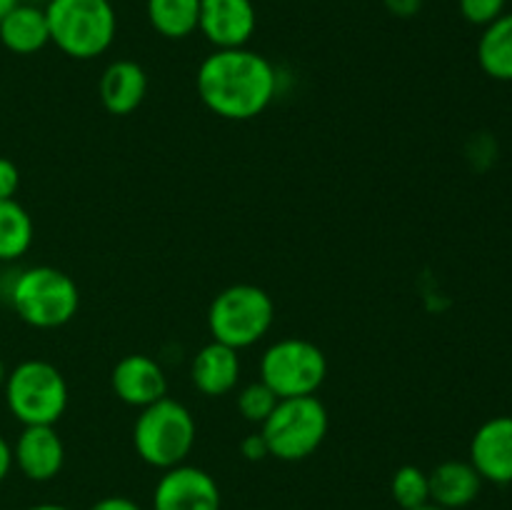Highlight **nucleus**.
I'll return each mask as SVG.
<instances>
[{
	"mask_svg": "<svg viewBox=\"0 0 512 510\" xmlns=\"http://www.w3.org/2000/svg\"><path fill=\"white\" fill-rule=\"evenodd\" d=\"M133 445L140 460L158 470L185 463L195 445V418L180 400L160 398L140 408L133 425Z\"/></svg>",
	"mask_w": 512,
	"mask_h": 510,
	"instance_id": "nucleus-4",
	"label": "nucleus"
},
{
	"mask_svg": "<svg viewBox=\"0 0 512 510\" xmlns=\"http://www.w3.org/2000/svg\"><path fill=\"white\" fill-rule=\"evenodd\" d=\"M10 468H13V445L0 435V483L8 478Z\"/></svg>",
	"mask_w": 512,
	"mask_h": 510,
	"instance_id": "nucleus-28",
	"label": "nucleus"
},
{
	"mask_svg": "<svg viewBox=\"0 0 512 510\" xmlns=\"http://www.w3.org/2000/svg\"><path fill=\"white\" fill-rule=\"evenodd\" d=\"M505 5H508V0H458L460 15L468 23L480 25V28L498 20L505 13Z\"/></svg>",
	"mask_w": 512,
	"mask_h": 510,
	"instance_id": "nucleus-23",
	"label": "nucleus"
},
{
	"mask_svg": "<svg viewBox=\"0 0 512 510\" xmlns=\"http://www.w3.org/2000/svg\"><path fill=\"white\" fill-rule=\"evenodd\" d=\"M470 463L488 483H512V415H495L475 430Z\"/></svg>",
	"mask_w": 512,
	"mask_h": 510,
	"instance_id": "nucleus-11",
	"label": "nucleus"
},
{
	"mask_svg": "<svg viewBox=\"0 0 512 510\" xmlns=\"http://www.w3.org/2000/svg\"><path fill=\"white\" fill-rule=\"evenodd\" d=\"M5 375H8V370H5L3 360H0V385H3V383H5Z\"/></svg>",
	"mask_w": 512,
	"mask_h": 510,
	"instance_id": "nucleus-32",
	"label": "nucleus"
},
{
	"mask_svg": "<svg viewBox=\"0 0 512 510\" xmlns=\"http://www.w3.org/2000/svg\"><path fill=\"white\" fill-rule=\"evenodd\" d=\"M110 385H113L115 395L133 408H145L168 395V378H165L163 368L160 363H155V358L143 353L120 358L110 375Z\"/></svg>",
	"mask_w": 512,
	"mask_h": 510,
	"instance_id": "nucleus-13",
	"label": "nucleus"
},
{
	"mask_svg": "<svg viewBox=\"0 0 512 510\" xmlns=\"http://www.w3.org/2000/svg\"><path fill=\"white\" fill-rule=\"evenodd\" d=\"M240 453H243L248 460L268 458L270 450H268V443H265L263 433H260V430H258V433L248 435V438H245L243 443H240Z\"/></svg>",
	"mask_w": 512,
	"mask_h": 510,
	"instance_id": "nucleus-25",
	"label": "nucleus"
},
{
	"mask_svg": "<svg viewBox=\"0 0 512 510\" xmlns=\"http://www.w3.org/2000/svg\"><path fill=\"white\" fill-rule=\"evenodd\" d=\"M20 188V170L13 160L0 158V200L15 198Z\"/></svg>",
	"mask_w": 512,
	"mask_h": 510,
	"instance_id": "nucleus-24",
	"label": "nucleus"
},
{
	"mask_svg": "<svg viewBox=\"0 0 512 510\" xmlns=\"http://www.w3.org/2000/svg\"><path fill=\"white\" fill-rule=\"evenodd\" d=\"M8 295L15 315L40 330H53L70 323L80 308V290L75 280L50 265L20 270Z\"/></svg>",
	"mask_w": 512,
	"mask_h": 510,
	"instance_id": "nucleus-3",
	"label": "nucleus"
},
{
	"mask_svg": "<svg viewBox=\"0 0 512 510\" xmlns=\"http://www.w3.org/2000/svg\"><path fill=\"white\" fill-rule=\"evenodd\" d=\"M430 503L445 510H460L473 503L483 488V478L470 460H445L428 473Z\"/></svg>",
	"mask_w": 512,
	"mask_h": 510,
	"instance_id": "nucleus-16",
	"label": "nucleus"
},
{
	"mask_svg": "<svg viewBox=\"0 0 512 510\" xmlns=\"http://www.w3.org/2000/svg\"><path fill=\"white\" fill-rule=\"evenodd\" d=\"M278 400H280L278 395H275L273 390L263 383V380H258V383H250L240 390L238 410H240V415L248 420V423L263 425L265 418H268V415L273 413L275 405H278Z\"/></svg>",
	"mask_w": 512,
	"mask_h": 510,
	"instance_id": "nucleus-22",
	"label": "nucleus"
},
{
	"mask_svg": "<svg viewBox=\"0 0 512 510\" xmlns=\"http://www.w3.org/2000/svg\"><path fill=\"white\" fill-rule=\"evenodd\" d=\"M195 88L210 113L225 120H253L278 95V70L250 48L213 50L200 63Z\"/></svg>",
	"mask_w": 512,
	"mask_h": 510,
	"instance_id": "nucleus-1",
	"label": "nucleus"
},
{
	"mask_svg": "<svg viewBox=\"0 0 512 510\" xmlns=\"http://www.w3.org/2000/svg\"><path fill=\"white\" fill-rule=\"evenodd\" d=\"M33 218L15 198L0 200V260L23 258L33 245Z\"/></svg>",
	"mask_w": 512,
	"mask_h": 510,
	"instance_id": "nucleus-20",
	"label": "nucleus"
},
{
	"mask_svg": "<svg viewBox=\"0 0 512 510\" xmlns=\"http://www.w3.org/2000/svg\"><path fill=\"white\" fill-rule=\"evenodd\" d=\"M0 43L15 55H33L50 43L48 18L45 8L35 5H15L0 20Z\"/></svg>",
	"mask_w": 512,
	"mask_h": 510,
	"instance_id": "nucleus-17",
	"label": "nucleus"
},
{
	"mask_svg": "<svg viewBox=\"0 0 512 510\" xmlns=\"http://www.w3.org/2000/svg\"><path fill=\"white\" fill-rule=\"evenodd\" d=\"M395 503L403 510H415L420 505L430 503V483L428 473L420 470L418 465H403L395 470L393 483H390Z\"/></svg>",
	"mask_w": 512,
	"mask_h": 510,
	"instance_id": "nucleus-21",
	"label": "nucleus"
},
{
	"mask_svg": "<svg viewBox=\"0 0 512 510\" xmlns=\"http://www.w3.org/2000/svg\"><path fill=\"white\" fill-rule=\"evenodd\" d=\"M415 510H445V508H440V505H435V503H425V505H420V508H415Z\"/></svg>",
	"mask_w": 512,
	"mask_h": 510,
	"instance_id": "nucleus-31",
	"label": "nucleus"
},
{
	"mask_svg": "<svg viewBox=\"0 0 512 510\" xmlns=\"http://www.w3.org/2000/svg\"><path fill=\"white\" fill-rule=\"evenodd\" d=\"M98 93L110 115H130L148 95V73L135 60H113L100 75Z\"/></svg>",
	"mask_w": 512,
	"mask_h": 510,
	"instance_id": "nucleus-14",
	"label": "nucleus"
},
{
	"mask_svg": "<svg viewBox=\"0 0 512 510\" xmlns=\"http://www.w3.org/2000/svg\"><path fill=\"white\" fill-rule=\"evenodd\" d=\"M193 385L208 398H220L228 395L240 380V355L230 345L210 340L208 345L198 350L190 368Z\"/></svg>",
	"mask_w": 512,
	"mask_h": 510,
	"instance_id": "nucleus-15",
	"label": "nucleus"
},
{
	"mask_svg": "<svg viewBox=\"0 0 512 510\" xmlns=\"http://www.w3.org/2000/svg\"><path fill=\"white\" fill-rule=\"evenodd\" d=\"M328 375V358L305 338H283L260 358V380L278 398L315 395Z\"/></svg>",
	"mask_w": 512,
	"mask_h": 510,
	"instance_id": "nucleus-8",
	"label": "nucleus"
},
{
	"mask_svg": "<svg viewBox=\"0 0 512 510\" xmlns=\"http://www.w3.org/2000/svg\"><path fill=\"white\" fill-rule=\"evenodd\" d=\"M255 25L258 13L253 0H200L198 30L215 50L245 48Z\"/></svg>",
	"mask_w": 512,
	"mask_h": 510,
	"instance_id": "nucleus-10",
	"label": "nucleus"
},
{
	"mask_svg": "<svg viewBox=\"0 0 512 510\" xmlns=\"http://www.w3.org/2000/svg\"><path fill=\"white\" fill-rule=\"evenodd\" d=\"M13 465L35 483L53 480L65 465V445L55 425H23L13 445Z\"/></svg>",
	"mask_w": 512,
	"mask_h": 510,
	"instance_id": "nucleus-12",
	"label": "nucleus"
},
{
	"mask_svg": "<svg viewBox=\"0 0 512 510\" xmlns=\"http://www.w3.org/2000/svg\"><path fill=\"white\" fill-rule=\"evenodd\" d=\"M220 500L213 475L185 463L163 470L153 490V510H220Z\"/></svg>",
	"mask_w": 512,
	"mask_h": 510,
	"instance_id": "nucleus-9",
	"label": "nucleus"
},
{
	"mask_svg": "<svg viewBox=\"0 0 512 510\" xmlns=\"http://www.w3.org/2000/svg\"><path fill=\"white\" fill-rule=\"evenodd\" d=\"M5 403L23 425H55L68 408L65 375L48 360H23L5 375Z\"/></svg>",
	"mask_w": 512,
	"mask_h": 510,
	"instance_id": "nucleus-5",
	"label": "nucleus"
},
{
	"mask_svg": "<svg viewBox=\"0 0 512 510\" xmlns=\"http://www.w3.org/2000/svg\"><path fill=\"white\" fill-rule=\"evenodd\" d=\"M15 5H18V0H0V20H3L5 15L15 8Z\"/></svg>",
	"mask_w": 512,
	"mask_h": 510,
	"instance_id": "nucleus-29",
	"label": "nucleus"
},
{
	"mask_svg": "<svg viewBox=\"0 0 512 510\" xmlns=\"http://www.w3.org/2000/svg\"><path fill=\"white\" fill-rule=\"evenodd\" d=\"M275 320V303L263 288L250 283L220 290L208 310V328L213 340L243 350L268 335Z\"/></svg>",
	"mask_w": 512,
	"mask_h": 510,
	"instance_id": "nucleus-6",
	"label": "nucleus"
},
{
	"mask_svg": "<svg viewBox=\"0 0 512 510\" xmlns=\"http://www.w3.org/2000/svg\"><path fill=\"white\" fill-rule=\"evenodd\" d=\"M383 5L395 18H413L423 8V0H383Z\"/></svg>",
	"mask_w": 512,
	"mask_h": 510,
	"instance_id": "nucleus-26",
	"label": "nucleus"
},
{
	"mask_svg": "<svg viewBox=\"0 0 512 510\" xmlns=\"http://www.w3.org/2000/svg\"><path fill=\"white\" fill-rule=\"evenodd\" d=\"M328 410L315 395H300V398H280L273 413L260 425L265 443L273 458L305 460L323 445L328 435Z\"/></svg>",
	"mask_w": 512,
	"mask_h": 510,
	"instance_id": "nucleus-7",
	"label": "nucleus"
},
{
	"mask_svg": "<svg viewBox=\"0 0 512 510\" xmlns=\"http://www.w3.org/2000/svg\"><path fill=\"white\" fill-rule=\"evenodd\" d=\"M28 510H70L65 508V505H58V503H40V505H33V508Z\"/></svg>",
	"mask_w": 512,
	"mask_h": 510,
	"instance_id": "nucleus-30",
	"label": "nucleus"
},
{
	"mask_svg": "<svg viewBox=\"0 0 512 510\" xmlns=\"http://www.w3.org/2000/svg\"><path fill=\"white\" fill-rule=\"evenodd\" d=\"M50 43L75 60H93L113 45L118 15L110 0H50Z\"/></svg>",
	"mask_w": 512,
	"mask_h": 510,
	"instance_id": "nucleus-2",
	"label": "nucleus"
},
{
	"mask_svg": "<svg viewBox=\"0 0 512 510\" xmlns=\"http://www.w3.org/2000/svg\"><path fill=\"white\" fill-rule=\"evenodd\" d=\"M88 510H143L135 500L125 498V495H108V498H100L98 503L90 505Z\"/></svg>",
	"mask_w": 512,
	"mask_h": 510,
	"instance_id": "nucleus-27",
	"label": "nucleus"
},
{
	"mask_svg": "<svg viewBox=\"0 0 512 510\" xmlns=\"http://www.w3.org/2000/svg\"><path fill=\"white\" fill-rule=\"evenodd\" d=\"M478 63L493 80L512 83V13L485 25L478 40Z\"/></svg>",
	"mask_w": 512,
	"mask_h": 510,
	"instance_id": "nucleus-18",
	"label": "nucleus"
},
{
	"mask_svg": "<svg viewBox=\"0 0 512 510\" xmlns=\"http://www.w3.org/2000/svg\"><path fill=\"white\" fill-rule=\"evenodd\" d=\"M150 28L168 40H183L198 30L200 0H145Z\"/></svg>",
	"mask_w": 512,
	"mask_h": 510,
	"instance_id": "nucleus-19",
	"label": "nucleus"
}]
</instances>
